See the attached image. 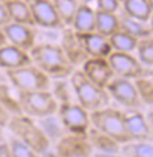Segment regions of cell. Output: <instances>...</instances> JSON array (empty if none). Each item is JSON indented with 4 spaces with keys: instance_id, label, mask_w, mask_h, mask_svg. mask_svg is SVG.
<instances>
[{
    "instance_id": "6da1fadb",
    "label": "cell",
    "mask_w": 153,
    "mask_h": 157,
    "mask_svg": "<svg viewBox=\"0 0 153 157\" xmlns=\"http://www.w3.org/2000/svg\"><path fill=\"white\" fill-rule=\"evenodd\" d=\"M32 64L40 68L51 79L68 78L75 67L72 64L60 44L55 42H36L29 51Z\"/></svg>"
},
{
    "instance_id": "7a4b0ae2",
    "label": "cell",
    "mask_w": 153,
    "mask_h": 157,
    "mask_svg": "<svg viewBox=\"0 0 153 157\" xmlns=\"http://www.w3.org/2000/svg\"><path fill=\"white\" fill-rule=\"evenodd\" d=\"M6 129L13 136L23 140L27 146H29L31 150L37 156L50 151V139L40 128L37 121L33 120V117L27 116L24 114L12 115L9 123L6 125Z\"/></svg>"
},
{
    "instance_id": "3957f363",
    "label": "cell",
    "mask_w": 153,
    "mask_h": 157,
    "mask_svg": "<svg viewBox=\"0 0 153 157\" xmlns=\"http://www.w3.org/2000/svg\"><path fill=\"white\" fill-rule=\"evenodd\" d=\"M69 81L74 91L75 101L87 111L91 113L110 105L111 98L107 91L89 81L80 69L75 68L74 72L69 75Z\"/></svg>"
},
{
    "instance_id": "277c9868",
    "label": "cell",
    "mask_w": 153,
    "mask_h": 157,
    "mask_svg": "<svg viewBox=\"0 0 153 157\" xmlns=\"http://www.w3.org/2000/svg\"><path fill=\"white\" fill-rule=\"evenodd\" d=\"M22 113L33 119H40L56 114L59 102L50 90L41 91H15Z\"/></svg>"
},
{
    "instance_id": "5b68a950",
    "label": "cell",
    "mask_w": 153,
    "mask_h": 157,
    "mask_svg": "<svg viewBox=\"0 0 153 157\" xmlns=\"http://www.w3.org/2000/svg\"><path fill=\"white\" fill-rule=\"evenodd\" d=\"M6 81L15 91H41L50 90L51 78L35 64L4 70Z\"/></svg>"
},
{
    "instance_id": "8992f818",
    "label": "cell",
    "mask_w": 153,
    "mask_h": 157,
    "mask_svg": "<svg viewBox=\"0 0 153 157\" xmlns=\"http://www.w3.org/2000/svg\"><path fill=\"white\" fill-rule=\"evenodd\" d=\"M89 117L92 127L103 132L105 134L118 140L119 143H124L130 140L124 127L121 110L106 106L102 109L95 110V111H91Z\"/></svg>"
},
{
    "instance_id": "52a82bcc",
    "label": "cell",
    "mask_w": 153,
    "mask_h": 157,
    "mask_svg": "<svg viewBox=\"0 0 153 157\" xmlns=\"http://www.w3.org/2000/svg\"><path fill=\"white\" fill-rule=\"evenodd\" d=\"M56 116L68 133L86 134L88 128L91 127L89 111L82 107L76 101L59 104Z\"/></svg>"
},
{
    "instance_id": "ba28073f",
    "label": "cell",
    "mask_w": 153,
    "mask_h": 157,
    "mask_svg": "<svg viewBox=\"0 0 153 157\" xmlns=\"http://www.w3.org/2000/svg\"><path fill=\"white\" fill-rule=\"evenodd\" d=\"M114 74L118 77L135 79L139 77H152V68L144 67L132 52L111 51L107 56Z\"/></svg>"
},
{
    "instance_id": "9c48e42d",
    "label": "cell",
    "mask_w": 153,
    "mask_h": 157,
    "mask_svg": "<svg viewBox=\"0 0 153 157\" xmlns=\"http://www.w3.org/2000/svg\"><path fill=\"white\" fill-rule=\"evenodd\" d=\"M105 90L107 91L111 100L116 101L124 109H140L142 107V102L139 97H138L133 79H128V78L115 75L107 83Z\"/></svg>"
},
{
    "instance_id": "30bf717a",
    "label": "cell",
    "mask_w": 153,
    "mask_h": 157,
    "mask_svg": "<svg viewBox=\"0 0 153 157\" xmlns=\"http://www.w3.org/2000/svg\"><path fill=\"white\" fill-rule=\"evenodd\" d=\"M26 2L32 13L36 27L42 29H63L65 27L51 0H26Z\"/></svg>"
},
{
    "instance_id": "8fae6325",
    "label": "cell",
    "mask_w": 153,
    "mask_h": 157,
    "mask_svg": "<svg viewBox=\"0 0 153 157\" xmlns=\"http://www.w3.org/2000/svg\"><path fill=\"white\" fill-rule=\"evenodd\" d=\"M55 153L61 157H87L93 155V150L86 134L66 132L55 142Z\"/></svg>"
},
{
    "instance_id": "7c38bea8",
    "label": "cell",
    "mask_w": 153,
    "mask_h": 157,
    "mask_svg": "<svg viewBox=\"0 0 153 157\" xmlns=\"http://www.w3.org/2000/svg\"><path fill=\"white\" fill-rule=\"evenodd\" d=\"M121 114L130 140H152V125L140 109H124Z\"/></svg>"
},
{
    "instance_id": "4fadbf2b",
    "label": "cell",
    "mask_w": 153,
    "mask_h": 157,
    "mask_svg": "<svg viewBox=\"0 0 153 157\" xmlns=\"http://www.w3.org/2000/svg\"><path fill=\"white\" fill-rule=\"evenodd\" d=\"M3 31L8 42L26 51H29L37 42V27L10 21L3 26Z\"/></svg>"
},
{
    "instance_id": "5bb4252c",
    "label": "cell",
    "mask_w": 153,
    "mask_h": 157,
    "mask_svg": "<svg viewBox=\"0 0 153 157\" xmlns=\"http://www.w3.org/2000/svg\"><path fill=\"white\" fill-rule=\"evenodd\" d=\"M80 70L89 81L101 88H106L107 83L115 77L107 58H88L82 63Z\"/></svg>"
},
{
    "instance_id": "9a60e30c",
    "label": "cell",
    "mask_w": 153,
    "mask_h": 157,
    "mask_svg": "<svg viewBox=\"0 0 153 157\" xmlns=\"http://www.w3.org/2000/svg\"><path fill=\"white\" fill-rule=\"evenodd\" d=\"M75 35L89 58H107L112 51L109 37L99 35L96 31L83 33L75 32Z\"/></svg>"
},
{
    "instance_id": "2e32d148",
    "label": "cell",
    "mask_w": 153,
    "mask_h": 157,
    "mask_svg": "<svg viewBox=\"0 0 153 157\" xmlns=\"http://www.w3.org/2000/svg\"><path fill=\"white\" fill-rule=\"evenodd\" d=\"M86 137L88 142L93 150V155H102V156H116L119 155L120 150V143L118 140H115L110 136L105 134L103 132L93 128L91 125L88 128Z\"/></svg>"
},
{
    "instance_id": "e0dca14e",
    "label": "cell",
    "mask_w": 153,
    "mask_h": 157,
    "mask_svg": "<svg viewBox=\"0 0 153 157\" xmlns=\"http://www.w3.org/2000/svg\"><path fill=\"white\" fill-rule=\"evenodd\" d=\"M61 31H63V33H61V37H60L61 38L60 46L64 50L66 58L75 68L76 65H82V63L86 59H88L89 56L83 50L79 40L76 38L75 32L70 27H64Z\"/></svg>"
},
{
    "instance_id": "ac0fdd59",
    "label": "cell",
    "mask_w": 153,
    "mask_h": 157,
    "mask_svg": "<svg viewBox=\"0 0 153 157\" xmlns=\"http://www.w3.org/2000/svg\"><path fill=\"white\" fill-rule=\"evenodd\" d=\"M32 63L28 51L19 49L9 42L0 46V69L8 70L19 68Z\"/></svg>"
},
{
    "instance_id": "d6986e66",
    "label": "cell",
    "mask_w": 153,
    "mask_h": 157,
    "mask_svg": "<svg viewBox=\"0 0 153 157\" xmlns=\"http://www.w3.org/2000/svg\"><path fill=\"white\" fill-rule=\"evenodd\" d=\"M95 13L96 9L91 4H79L74 13L70 28L79 33L95 31Z\"/></svg>"
},
{
    "instance_id": "ffe728a7",
    "label": "cell",
    "mask_w": 153,
    "mask_h": 157,
    "mask_svg": "<svg viewBox=\"0 0 153 157\" xmlns=\"http://www.w3.org/2000/svg\"><path fill=\"white\" fill-rule=\"evenodd\" d=\"M118 15H119V26L121 31H125L126 33L136 38L152 36V26L148 25V22H142L130 17L125 12L121 10V8L118 12Z\"/></svg>"
},
{
    "instance_id": "44dd1931",
    "label": "cell",
    "mask_w": 153,
    "mask_h": 157,
    "mask_svg": "<svg viewBox=\"0 0 153 157\" xmlns=\"http://www.w3.org/2000/svg\"><path fill=\"white\" fill-rule=\"evenodd\" d=\"M121 10L142 22H151L153 0H121Z\"/></svg>"
},
{
    "instance_id": "7402d4cb",
    "label": "cell",
    "mask_w": 153,
    "mask_h": 157,
    "mask_svg": "<svg viewBox=\"0 0 153 157\" xmlns=\"http://www.w3.org/2000/svg\"><path fill=\"white\" fill-rule=\"evenodd\" d=\"M4 6L12 22L36 27L32 18V13H31V9L26 0H6L4 2Z\"/></svg>"
},
{
    "instance_id": "603a6c76",
    "label": "cell",
    "mask_w": 153,
    "mask_h": 157,
    "mask_svg": "<svg viewBox=\"0 0 153 157\" xmlns=\"http://www.w3.org/2000/svg\"><path fill=\"white\" fill-rule=\"evenodd\" d=\"M120 29L118 13H107L96 10L95 13V31L106 37L111 36Z\"/></svg>"
},
{
    "instance_id": "cb8c5ba5",
    "label": "cell",
    "mask_w": 153,
    "mask_h": 157,
    "mask_svg": "<svg viewBox=\"0 0 153 157\" xmlns=\"http://www.w3.org/2000/svg\"><path fill=\"white\" fill-rule=\"evenodd\" d=\"M120 156L125 157H152L153 144L152 140H128L120 143Z\"/></svg>"
},
{
    "instance_id": "d4e9b609",
    "label": "cell",
    "mask_w": 153,
    "mask_h": 157,
    "mask_svg": "<svg viewBox=\"0 0 153 157\" xmlns=\"http://www.w3.org/2000/svg\"><path fill=\"white\" fill-rule=\"evenodd\" d=\"M50 91L52 96L59 104L63 102H74L75 96L72 87V83L68 78H54L50 83Z\"/></svg>"
},
{
    "instance_id": "484cf974",
    "label": "cell",
    "mask_w": 153,
    "mask_h": 157,
    "mask_svg": "<svg viewBox=\"0 0 153 157\" xmlns=\"http://www.w3.org/2000/svg\"><path fill=\"white\" fill-rule=\"evenodd\" d=\"M109 42L111 45L112 51H122V52H133L136 48L138 38L126 33L125 31H116L115 33L109 36Z\"/></svg>"
},
{
    "instance_id": "4316f807",
    "label": "cell",
    "mask_w": 153,
    "mask_h": 157,
    "mask_svg": "<svg viewBox=\"0 0 153 157\" xmlns=\"http://www.w3.org/2000/svg\"><path fill=\"white\" fill-rule=\"evenodd\" d=\"M8 81L0 82V104H2L12 115L23 114L18 104L17 92L12 87V84L6 83Z\"/></svg>"
},
{
    "instance_id": "83f0119b",
    "label": "cell",
    "mask_w": 153,
    "mask_h": 157,
    "mask_svg": "<svg viewBox=\"0 0 153 157\" xmlns=\"http://www.w3.org/2000/svg\"><path fill=\"white\" fill-rule=\"evenodd\" d=\"M37 124L40 125V128L43 130V133L46 136H47V138L50 139V142H52V140H56L63 137L66 130L64 129V127L61 125L59 117L56 116V114L54 115H49V116H45V117H40L37 121Z\"/></svg>"
},
{
    "instance_id": "f1b7e54d",
    "label": "cell",
    "mask_w": 153,
    "mask_h": 157,
    "mask_svg": "<svg viewBox=\"0 0 153 157\" xmlns=\"http://www.w3.org/2000/svg\"><path fill=\"white\" fill-rule=\"evenodd\" d=\"M142 105L152 107L153 105V81L152 77H139L133 79Z\"/></svg>"
},
{
    "instance_id": "f546056e",
    "label": "cell",
    "mask_w": 153,
    "mask_h": 157,
    "mask_svg": "<svg viewBox=\"0 0 153 157\" xmlns=\"http://www.w3.org/2000/svg\"><path fill=\"white\" fill-rule=\"evenodd\" d=\"M51 2L55 6L61 22L64 23V26L70 27L74 13L79 5L78 0H51Z\"/></svg>"
},
{
    "instance_id": "4dcf8cb0",
    "label": "cell",
    "mask_w": 153,
    "mask_h": 157,
    "mask_svg": "<svg viewBox=\"0 0 153 157\" xmlns=\"http://www.w3.org/2000/svg\"><path fill=\"white\" fill-rule=\"evenodd\" d=\"M136 58L144 67L153 68V40L152 36L138 38L136 44Z\"/></svg>"
},
{
    "instance_id": "1f68e13d",
    "label": "cell",
    "mask_w": 153,
    "mask_h": 157,
    "mask_svg": "<svg viewBox=\"0 0 153 157\" xmlns=\"http://www.w3.org/2000/svg\"><path fill=\"white\" fill-rule=\"evenodd\" d=\"M8 147L12 157H36L37 155L31 150V147L27 146L23 140L17 138L10 133V137L8 139Z\"/></svg>"
},
{
    "instance_id": "d6a6232c",
    "label": "cell",
    "mask_w": 153,
    "mask_h": 157,
    "mask_svg": "<svg viewBox=\"0 0 153 157\" xmlns=\"http://www.w3.org/2000/svg\"><path fill=\"white\" fill-rule=\"evenodd\" d=\"M96 10L107 13H118L121 8L120 0H96Z\"/></svg>"
},
{
    "instance_id": "836d02e7",
    "label": "cell",
    "mask_w": 153,
    "mask_h": 157,
    "mask_svg": "<svg viewBox=\"0 0 153 157\" xmlns=\"http://www.w3.org/2000/svg\"><path fill=\"white\" fill-rule=\"evenodd\" d=\"M10 116H12V114L8 111L2 104H0V127L6 129V125L10 120Z\"/></svg>"
},
{
    "instance_id": "e575fe53",
    "label": "cell",
    "mask_w": 153,
    "mask_h": 157,
    "mask_svg": "<svg viewBox=\"0 0 153 157\" xmlns=\"http://www.w3.org/2000/svg\"><path fill=\"white\" fill-rule=\"evenodd\" d=\"M8 22H10L9 19V15H8L6 13V9H5V6H4V3H0V26H4L6 25Z\"/></svg>"
},
{
    "instance_id": "d590c367",
    "label": "cell",
    "mask_w": 153,
    "mask_h": 157,
    "mask_svg": "<svg viewBox=\"0 0 153 157\" xmlns=\"http://www.w3.org/2000/svg\"><path fill=\"white\" fill-rule=\"evenodd\" d=\"M6 42H8V41H6V37H5V35H4L3 27L0 26V46L4 45V44H6Z\"/></svg>"
},
{
    "instance_id": "8d00e7d4",
    "label": "cell",
    "mask_w": 153,
    "mask_h": 157,
    "mask_svg": "<svg viewBox=\"0 0 153 157\" xmlns=\"http://www.w3.org/2000/svg\"><path fill=\"white\" fill-rule=\"evenodd\" d=\"M95 2H96V0H78L79 4H92Z\"/></svg>"
},
{
    "instance_id": "74e56055",
    "label": "cell",
    "mask_w": 153,
    "mask_h": 157,
    "mask_svg": "<svg viewBox=\"0 0 153 157\" xmlns=\"http://www.w3.org/2000/svg\"><path fill=\"white\" fill-rule=\"evenodd\" d=\"M4 128L0 127V140H5V133H4Z\"/></svg>"
},
{
    "instance_id": "f35d334b",
    "label": "cell",
    "mask_w": 153,
    "mask_h": 157,
    "mask_svg": "<svg viewBox=\"0 0 153 157\" xmlns=\"http://www.w3.org/2000/svg\"><path fill=\"white\" fill-rule=\"evenodd\" d=\"M3 81H6V77L4 74V70L0 69V82H3Z\"/></svg>"
},
{
    "instance_id": "ab89813d",
    "label": "cell",
    "mask_w": 153,
    "mask_h": 157,
    "mask_svg": "<svg viewBox=\"0 0 153 157\" xmlns=\"http://www.w3.org/2000/svg\"><path fill=\"white\" fill-rule=\"evenodd\" d=\"M4 2H6V0H0V3H4Z\"/></svg>"
}]
</instances>
